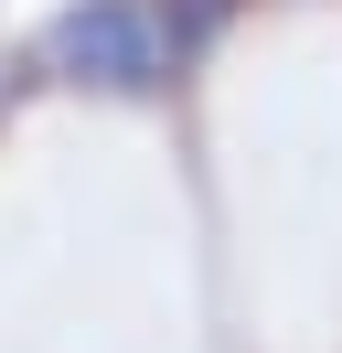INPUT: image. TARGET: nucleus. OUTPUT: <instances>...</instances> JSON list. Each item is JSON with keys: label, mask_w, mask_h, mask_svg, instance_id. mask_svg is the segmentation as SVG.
Masks as SVG:
<instances>
[{"label": "nucleus", "mask_w": 342, "mask_h": 353, "mask_svg": "<svg viewBox=\"0 0 342 353\" xmlns=\"http://www.w3.org/2000/svg\"><path fill=\"white\" fill-rule=\"evenodd\" d=\"M235 11H246V0H150V22H161V43H171V75H182L192 54L214 43V32H225Z\"/></svg>", "instance_id": "obj_2"}, {"label": "nucleus", "mask_w": 342, "mask_h": 353, "mask_svg": "<svg viewBox=\"0 0 342 353\" xmlns=\"http://www.w3.org/2000/svg\"><path fill=\"white\" fill-rule=\"evenodd\" d=\"M43 75L107 86V97H150V86H171V43L150 22V0H86V11H64L43 32Z\"/></svg>", "instance_id": "obj_1"}]
</instances>
